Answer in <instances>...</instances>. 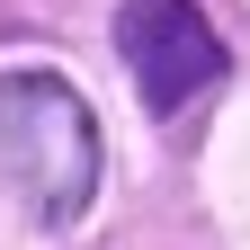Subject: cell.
<instances>
[{
  "label": "cell",
  "instance_id": "obj_2",
  "mask_svg": "<svg viewBox=\"0 0 250 250\" xmlns=\"http://www.w3.org/2000/svg\"><path fill=\"white\" fill-rule=\"evenodd\" d=\"M116 54H125L152 116H179L206 81H224V36L206 27L197 0H125L116 9Z\"/></svg>",
  "mask_w": 250,
  "mask_h": 250
},
{
  "label": "cell",
  "instance_id": "obj_1",
  "mask_svg": "<svg viewBox=\"0 0 250 250\" xmlns=\"http://www.w3.org/2000/svg\"><path fill=\"white\" fill-rule=\"evenodd\" d=\"M0 179L36 224H81L99 197V116L54 72H0Z\"/></svg>",
  "mask_w": 250,
  "mask_h": 250
}]
</instances>
